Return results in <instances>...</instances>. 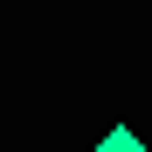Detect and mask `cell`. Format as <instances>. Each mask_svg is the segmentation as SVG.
Masks as SVG:
<instances>
[{"label":"cell","mask_w":152,"mask_h":152,"mask_svg":"<svg viewBox=\"0 0 152 152\" xmlns=\"http://www.w3.org/2000/svg\"><path fill=\"white\" fill-rule=\"evenodd\" d=\"M97 152H145V145H138V132H132V124H111Z\"/></svg>","instance_id":"obj_1"}]
</instances>
